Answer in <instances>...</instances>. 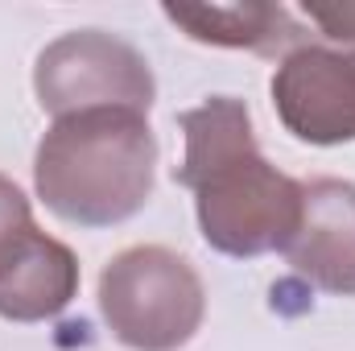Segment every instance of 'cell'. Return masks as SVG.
Instances as JSON below:
<instances>
[{"mask_svg":"<svg viewBox=\"0 0 355 351\" xmlns=\"http://www.w3.org/2000/svg\"><path fill=\"white\" fill-rule=\"evenodd\" d=\"M186 153L174 182L194 190L202 240L223 257L281 252L297 223L306 182L281 174L257 145L248 103L215 95L178 116Z\"/></svg>","mask_w":355,"mask_h":351,"instance_id":"1","label":"cell"},{"mask_svg":"<svg viewBox=\"0 0 355 351\" xmlns=\"http://www.w3.org/2000/svg\"><path fill=\"white\" fill-rule=\"evenodd\" d=\"M79 293L75 252L46 236L37 223L17 232L0 248V318L8 323H42L71 306Z\"/></svg>","mask_w":355,"mask_h":351,"instance_id":"7","label":"cell"},{"mask_svg":"<svg viewBox=\"0 0 355 351\" xmlns=\"http://www.w3.org/2000/svg\"><path fill=\"white\" fill-rule=\"evenodd\" d=\"M33 95L54 120L95 108H128L149 116L157 83L145 54L124 37L103 29H75L37 54Z\"/></svg>","mask_w":355,"mask_h":351,"instance_id":"4","label":"cell"},{"mask_svg":"<svg viewBox=\"0 0 355 351\" xmlns=\"http://www.w3.org/2000/svg\"><path fill=\"white\" fill-rule=\"evenodd\" d=\"M157 174V137L149 116L128 108H95L62 116L33 153L37 198L67 223L112 228L132 219Z\"/></svg>","mask_w":355,"mask_h":351,"instance_id":"2","label":"cell"},{"mask_svg":"<svg viewBox=\"0 0 355 351\" xmlns=\"http://www.w3.org/2000/svg\"><path fill=\"white\" fill-rule=\"evenodd\" d=\"M302 17L318 29V37L339 50H355V0H306Z\"/></svg>","mask_w":355,"mask_h":351,"instance_id":"9","label":"cell"},{"mask_svg":"<svg viewBox=\"0 0 355 351\" xmlns=\"http://www.w3.org/2000/svg\"><path fill=\"white\" fill-rule=\"evenodd\" d=\"M99 314L116 343L132 351L186 348L207 314L194 264L166 244H132L99 273Z\"/></svg>","mask_w":355,"mask_h":351,"instance_id":"3","label":"cell"},{"mask_svg":"<svg viewBox=\"0 0 355 351\" xmlns=\"http://www.w3.org/2000/svg\"><path fill=\"white\" fill-rule=\"evenodd\" d=\"M162 12L178 29L202 46H223V50H252L265 58H285L310 42H318L285 4H174L166 0Z\"/></svg>","mask_w":355,"mask_h":351,"instance_id":"8","label":"cell"},{"mask_svg":"<svg viewBox=\"0 0 355 351\" xmlns=\"http://www.w3.org/2000/svg\"><path fill=\"white\" fill-rule=\"evenodd\" d=\"M272 108L306 145L355 141V50L310 42L285 54L272 75Z\"/></svg>","mask_w":355,"mask_h":351,"instance_id":"5","label":"cell"},{"mask_svg":"<svg viewBox=\"0 0 355 351\" xmlns=\"http://www.w3.org/2000/svg\"><path fill=\"white\" fill-rule=\"evenodd\" d=\"M29 223H33V211H29L25 190H21L12 178L0 174V248H4L17 232H25Z\"/></svg>","mask_w":355,"mask_h":351,"instance_id":"10","label":"cell"},{"mask_svg":"<svg viewBox=\"0 0 355 351\" xmlns=\"http://www.w3.org/2000/svg\"><path fill=\"white\" fill-rule=\"evenodd\" d=\"M281 252L310 285L339 298H355V182H306L302 223Z\"/></svg>","mask_w":355,"mask_h":351,"instance_id":"6","label":"cell"}]
</instances>
